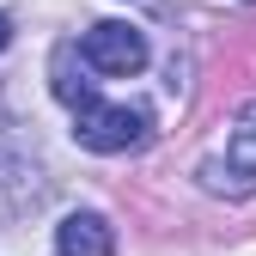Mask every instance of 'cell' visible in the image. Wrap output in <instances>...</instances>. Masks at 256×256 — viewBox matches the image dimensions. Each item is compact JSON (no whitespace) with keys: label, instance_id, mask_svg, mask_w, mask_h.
Here are the masks:
<instances>
[{"label":"cell","instance_id":"obj_5","mask_svg":"<svg viewBox=\"0 0 256 256\" xmlns=\"http://www.w3.org/2000/svg\"><path fill=\"white\" fill-rule=\"evenodd\" d=\"M6 43H12V18L0 12V49H6Z\"/></svg>","mask_w":256,"mask_h":256},{"label":"cell","instance_id":"obj_2","mask_svg":"<svg viewBox=\"0 0 256 256\" xmlns=\"http://www.w3.org/2000/svg\"><path fill=\"white\" fill-rule=\"evenodd\" d=\"M202 183L208 189H232V196H250V189H256V98L232 116V128H226V158H208V165H202Z\"/></svg>","mask_w":256,"mask_h":256},{"label":"cell","instance_id":"obj_3","mask_svg":"<svg viewBox=\"0 0 256 256\" xmlns=\"http://www.w3.org/2000/svg\"><path fill=\"white\" fill-rule=\"evenodd\" d=\"M80 55H86L92 74L128 80V74L146 68V37H140L134 24H122V18H104V24H92L86 37H80Z\"/></svg>","mask_w":256,"mask_h":256},{"label":"cell","instance_id":"obj_4","mask_svg":"<svg viewBox=\"0 0 256 256\" xmlns=\"http://www.w3.org/2000/svg\"><path fill=\"white\" fill-rule=\"evenodd\" d=\"M55 250L61 256H116V232L104 214H68L55 226Z\"/></svg>","mask_w":256,"mask_h":256},{"label":"cell","instance_id":"obj_1","mask_svg":"<svg viewBox=\"0 0 256 256\" xmlns=\"http://www.w3.org/2000/svg\"><path fill=\"white\" fill-rule=\"evenodd\" d=\"M74 140L92 152H134L146 140V110L140 104H98L86 98L74 110Z\"/></svg>","mask_w":256,"mask_h":256}]
</instances>
